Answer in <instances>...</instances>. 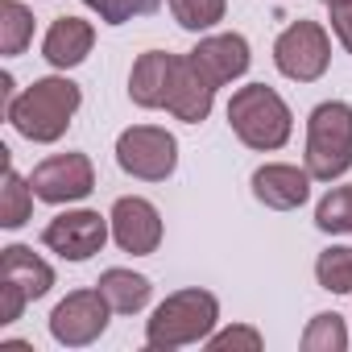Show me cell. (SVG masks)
<instances>
[{"mask_svg": "<svg viewBox=\"0 0 352 352\" xmlns=\"http://www.w3.org/2000/svg\"><path fill=\"white\" fill-rule=\"evenodd\" d=\"M79 104H83L79 83H71L67 75H46V79H34L5 112H9V124H13L25 141L54 145V141L71 129Z\"/></svg>", "mask_w": 352, "mask_h": 352, "instance_id": "1", "label": "cell"}, {"mask_svg": "<svg viewBox=\"0 0 352 352\" xmlns=\"http://www.w3.org/2000/svg\"><path fill=\"white\" fill-rule=\"evenodd\" d=\"M216 323H220L216 294H208L199 286L174 290L145 319V344L157 348V352H174V348H187V344H208V336L216 331Z\"/></svg>", "mask_w": 352, "mask_h": 352, "instance_id": "2", "label": "cell"}, {"mask_svg": "<svg viewBox=\"0 0 352 352\" xmlns=\"http://www.w3.org/2000/svg\"><path fill=\"white\" fill-rule=\"evenodd\" d=\"M228 124L232 133L241 137V145L249 149H282L294 133V116H290V104L265 87V83H249V87H236L232 100H228Z\"/></svg>", "mask_w": 352, "mask_h": 352, "instance_id": "3", "label": "cell"}, {"mask_svg": "<svg viewBox=\"0 0 352 352\" xmlns=\"http://www.w3.org/2000/svg\"><path fill=\"white\" fill-rule=\"evenodd\" d=\"M307 170L315 183H336L352 170V104L323 100L307 116Z\"/></svg>", "mask_w": 352, "mask_h": 352, "instance_id": "4", "label": "cell"}, {"mask_svg": "<svg viewBox=\"0 0 352 352\" xmlns=\"http://www.w3.org/2000/svg\"><path fill=\"white\" fill-rule=\"evenodd\" d=\"M116 166L141 183H166L179 166V141L157 124H133L116 137Z\"/></svg>", "mask_w": 352, "mask_h": 352, "instance_id": "5", "label": "cell"}, {"mask_svg": "<svg viewBox=\"0 0 352 352\" xmlns=\"http://www.w3.org/2000/svg\"><path fill=\"white\" fill-rule=\"evenodd\" d=\"M274 67L294 83H315L331 67V38L319 21H294L274 42Z\"/></svg>", "mask_w": 352, "mask_h": 352, "instance_id": "6", "label": "cell"}, {"mask_svg": "<svg viewBox=\"0 0 352 352\" xmlns=\"http://www.w3.org/2000/svg\"><path fill=\"white\" fill-rule=\"evenodd\" d=\"M108 298L100 294V286L91 290H71L54 311H50V336L63 348H87L108 331Z\"/></svg>", "mask_w": 352, "mask_h": 352, "instance_id": "7", "label": "cell"}, {"mask_svg": "<svg viewBox=\"0 0 352 352\" xmlns=\"http://www.w3.org/2000/svg\"><path fill=\"white\" fill-rule=\"evenodd\" d=\"M108 236H112V220L91 208L63 212L42 228V245L50 253H58L63 261H91L108 245Z\"/></svg>", "mask_w": 352, "mask_h": 352, "instance_id": "8", "label": "cell"}, {"mask_svg": "<svg viewBox=\"0 0 352 352\" xmlns=\"http://www.w3.org/2000/svg\"><path fill=\"white\" fill-rule=\"evenodd\" d=\"M30 187L42 204H79L96 191V170L87 153H54L42 166H34Z\"/></svg>", "mask_w": 352, "mask_h": 352, "instance_id": "9", "label": "cell"}, {"mask_svg": "<svg viewBox=\"0 0 352 352\" xmlns=\"http://www.w3.org/2000/svg\"><path fill=\"white\" fill-rule=\"evenodd\" d=\"M108 220H112V241H116L124 253H133V257L157 253V245H162V216H157V208H153L149 199L124 195V199L112 204Z\"/></svg>", "mask_w": 352, "mask_h": 352, "instance_id": "10", "label": "cell"}, {"mask_svg": "<svg viewBox=\"0 0 352 352\" xmlns=\"http://www.w3.org/2000/svg\"><path fill=\"white\" fill-rule=\"evenodd\" d=\"M212 104H216V87L191 63V54H179V58H174L170 91H166V112L174 120H183V124H204L212 116Z\"/></svg>", "mask_w": 352, "mask_h": 352, "instance_id": "11", "label": "cell"}, {"mask_svg": "<svg viewBox=\"0 0 352 352\" xmlns=\"http://www.w3.org/2000/svg\"><path fill=\"white\" fill-rule=\"evenodd\" d=\"M311 170L302 166H290V162H265V166H257L253 170V195H257V204H265V208H274V212H294V208H302L307 204V195H311Z\"/></svg>", "mask_w": 352, "mask_h": 352, "instance_id": "12", "label": "cell"}, {"mask_svg": "<svg viewBox=\"0 0 352 352\" xmlns=\"http://www.w3.org/2000/svg\"><path fill=\"white\" fill-rule=\"evenodd\" d=\"M191 63L208 75L212 87H228L249 71L253 54H249V42L241 34H212L191 50Z\"/></svg>", "mask_w": 352, "mask_h": 352, "instance_id": "13", "label": "cell"}, {"mask_svg": "<svg viewBox=\"0 0 352 352\" xmlns=\"http://www.w3.org/2000/svg\"><path fill=\"white\" fill-rule=\"evenodd\" d=\"M91 46H96L91 21H83V17H58V21L46 30V38H42V58H46L54 71H71V67L87 63Z\"/></svg>", "mask_w": 352, "mask_h": 352, "instance_id": "14", "label": "cell"}, {"mask_svg": "<svg viewBox=\"0 0 352 352\" xmlns=\"http://www.w3.org/2000/svg\"><path fill=\"white\" fill-rule=\"evenodd\" d=\"M174 58L179 54H166V50H145L133 71H129V100L137 108H166V91L174 79Z\"/></svg>", "mask_w": 352, "mask_h": 352, "instance_id": "15", "label": "cell"}, {"mask_svg": "<svg viewBox=\"0 0 352 352\" xmlns=\"http://www.w3.org/2000/svg\"><path fill=\"white\" fill-rule=\"evenodd\" d=\"M0 278H5V282H17V286L30 294V302L42 298V294H50V286H54V270H50L30 245H9V249H0Z\"/></svg>", "mask_w": 352, "mask_h": 352, "instance_id": "16", "label": "cell"}, {"mask_svg": "<svg viewBox=\"0 0 352 352\" xmlns=\"http://www.w3.org/2000/svg\"><path fill=\"white\" fill-rule=\"evenodd\" d=\"M96 286L116 315H137L153 298V282L145 274H133V270H104Z\"/></svg>", "mask_w": 352, "mask_h": 352, "instance_id": "17", "label": "cell"}, {"mask_svg": "<svg viewBox=\"0 0 352 352\" xmlns=\"http://www.w3.org/2000/svg\"><path fill=\"white\" fill-rule=\"evenodd\" d=\"M34 187L30 179L13 170V162L5 157V187H0V228H21L34 216Z\"/></svg>", "mask_w": 352, "mask_h": 352, "instance_id": "18", "label": "cell"}, {"mask_svg": "<svg viewBox=\"0 0 352 352\" xmlns=\"http://www.w3.org/2000/svg\"><path fill=\"white\" fill-rule=\"evenodd\" d=\"M34 42V13L21 0H0V54H21Z\"/></svg>", "mask_w": 352, "mask_h": 352, "instance_id": "19", "label": "cell"}, {"mask_svg": "<svg viewBox=\"0 0 352 352\" xmlns=\"http://www.w3.org/2000/svg\"><path fill=\"white\" fill-rule=\"evenodd\" d=\"M315 278L331 294H352V245H331L315 257Z\"/></svg>", "mask_w": 352, "mask_h": 352, "instance_id": "20", "label": "cell"}, {"mask_svg": "<svg viewBox=\"0 0 352 352\" xmlns=\"http://www.w3.org/2000/svg\"><path fill=\"white\" fill-rule=\"evenodd\" d=\"M174 21L191 34H204V30H216L228 13V0H166Z\"/></svg>", "mask_w": 352, "mask_h": 352, "instance_id": "21", "label": "cell"}, {"mask_svg": "<svg viewBox=\"0 0 352 352\" xmlns=\"http://www.w3.org/2000/svg\"><path fill=\"white\" fill-rule=\"evenodd\" d=\"M348 348V327L336 311H323L307 323L302 331V352H344Z\"/></svg>", "mask_w": 352, "mask_h": 352, "instance_id": "22", "label": "cell"}, {"mask_svg": "<svg viewBox=\"0 0 352 352\" xmlns=\"http://www.w3.org/2000/svg\"><path fill=\"white\" fill-rule=\"evenodd\" d=\"M315 224H319V232L348 236L352 232V187H331L315 208Z\"/></svg>", "mask_w": 352, "mask_h": 352, "instance_id": "23", "label": "cell"}, {"mask_svg": "<svg viewBox=\"0 0 352 352\" xmlns=\"http://www.w3.org/2000/svg\"><path fill=\"white\" fill-rule=\"evenodd\" d=\"M83 5H87L91 13H100L104 25H124V21H133V17L157 13L162 0H83Z\"/></svg>", "mask_w": 352, "mask_h": 352, "instance_id": "24", "label": "cell"}, {"mask_svg": "<svg viewBox=\"0 0 352 352\" xmlns=\"http://www.w3.org/2000/svg\"><path fill=\"white\" fill-rule=\"evenodd\" d=\"M208 352H261V331L249 327V323L212 331V336H208Z\"/></svg>", "mask_w": 352, "mask_h": 352, "instance_id": "25", "label": "cell"}, {"mask_svg": "<svg viewBox=\"0 0 352 352\" xmlns=\"http://www.w3.org/2000/svg\"><path fill=\"white\" fill-rule=\"evenodd\" d=\"M25 302H30V294H25L17 282H5V278H0V323H17L21 311H25Z\"/></svg>", "mask_w": 352, "mask_h": 352, "instance_id": "26", "label": "cell"}, {"mask_svg": "<svg viewBox=\"0 0 352 352\" xmlns=\"http://www.w3.org/2000/svg\"><path fill=\"white\" fill-rule=\"evenodd\" d=\"M331 34L352 54V5H331Z\"/></svg>", "mask_w": 352, "mask_h": 352, "instance_id": "27", "label": "cell"}, {"mask_svg": "<svg viewBox=\"0 0 352 352\" xmlns=\"http://www.w3.org/2000/svg\"><path fill=\"white\" fill-rule=\"evenodd\" d=\"M0 352H34V344H21V340H13V344H0Z\"/></svg>", "mask_w": 352, "mask_h": 352, "instance_id": "28", "label": "cell"}, {"mask_svg": "<svg viewBox=\"0 0 352 352\" xmlns=\"http://www.w3.org/2000/svg\"><path fill=\"white\" fill-rule=\"evenodd\" d=\"M323 5H327V9H331V5H352V0H323Z\"/></svg>", "mask_w": 352, "mask_h": 352, "instance_id": "29", "label": "cell"}]
</instances>
